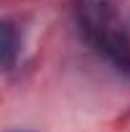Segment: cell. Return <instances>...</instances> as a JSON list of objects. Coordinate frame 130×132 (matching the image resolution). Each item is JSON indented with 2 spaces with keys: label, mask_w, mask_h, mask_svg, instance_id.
<instances>
[{
  "label": "cell",
  "mask_w": 130,
  "mask_h": 132,
  "mask_svg": "<svg viewBox=\"0 0 130 132\" xmlns=\"http://www.w3.org/2000/svg\"><path fill=\"white\" fill-rule=\"evenodd\" d=\"M77 23L84 41L102 59L130 76V36L112 0H74Z\"/></svg>",
  "instance_id": "obj_1"
},
{
  "label": "cell",
  "mask_w": 130,
  "mask_h": 132,
  "mask_svg": "<svg viewBox=\"0 0 130 132\" xmlns=\"http://www.w3.org/2000/svg\"><path fill=\"white\" fill-rule=\"evenodd\" d=\"M18 51H20V36L16 33L13 23H3V41H0V53H3V66L10 69L18 59Z\"/></svg>",
  "instance_id": "obj_2"
}]
</instances>
